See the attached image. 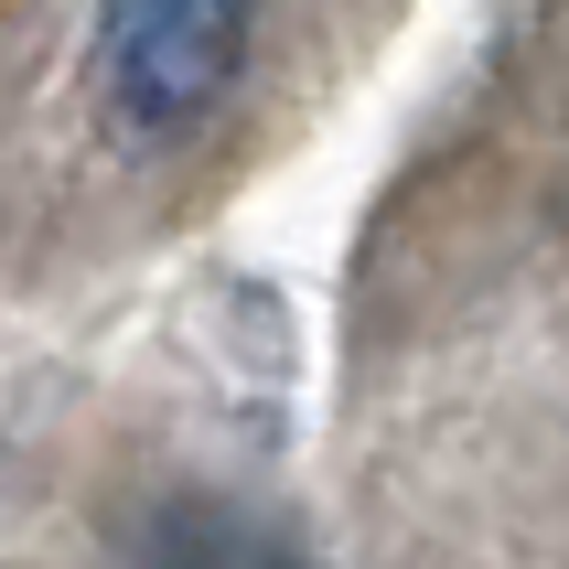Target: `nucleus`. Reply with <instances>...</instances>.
<instances>
[{"instance_id":"nucleus-1","label":"nucleus","mask_w":569,"mask_h":569,"mask_svg":"<svg viewBox=\"0 0 569 569\" xmlns=\"http://www.w3.org/2000/svg\"><path fill=\"white\" fill-rule=\"evenodd\" d=\"M258 0H108L97 22V108L129 151H172L248 76Z\"/></svg>"},{"instance_id":"nucleus-2","label":"nucleus","mask_w":569,"mask_h":569,"mask_svg":"<svg viewBox=\"0 0 569 569\" xmlns=\"http://www.w3.org/2000/svg\"><path fill=\"white\" fill-rule=\"evenodd\" d=\"M119 569H322V559L290 538L280 516L237 506V495H161Z\"/></svg>"}]
</instances>
